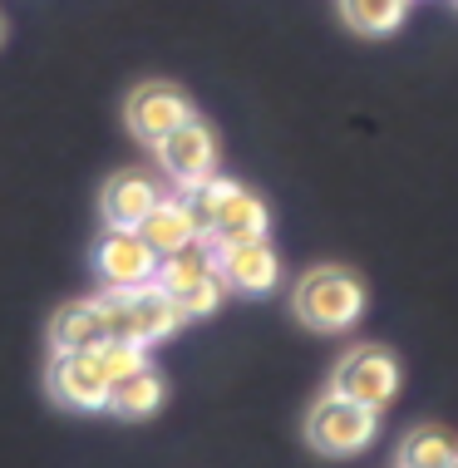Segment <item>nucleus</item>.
<instances>
[{"instance_id": "obj_11", "label": "nucleus", "mask_w": 458, "mask_h": 468, "mask_svg": "<svg viewBox=\"0 0 458 468\" xmlns=\"http://www.w3.org/2000/svg\"><path fill=\"white\" fill-rule=\"evenodd\" d=\"M49 389H55L59 404H69V410H109V375L99 370L94 350H69V356H55L49 365Z\"/></svg>"}, {"instance_id": "obj_14", "label": "nucleus", "mask_w": 458, "mask_h": 468, "mask_svg": "<svg viewBox=\"0 0 458 468\" xmlns=\"http://www.w3.org/2000/svg\"><path fill=\"white\" fill-rule=\"evenodd\" d=\"M99 340H109L99 296L65 301V306L55 311V321H49V346H55V356H69V350H94Z\"/></svg>"}, {"instance_id": "obj_7", "label": "nucleus", "mask_w": 458, "mask_h": 468, "mask_svg": "<svg viewBox=\"0 0 458 468\" xmlns=\"http://www.w3.org/2000/svg\"><path fill=\"white\" fill-rule=\"evenodd\" d=\"M153 154H158V168L168 173L183 193H193V187H202L208 178H218V133H212L197 113L183 119L173 133H163L158 144H153Z\"/></svg>"}, {"instance_id": "obj_20", "label": "nucleus", "mask_w": 458, "mask_h": 468, "mask_svg": "<svg viewBox=\"0 0 458 468\" xmlns=\"http://www.w3.org/2000/svg\"><path fill=\"white\" fill-rule=\"evenodd\" d=\"M0 30H5V25H0Z\"/></svg>"}, {"instance_id": "obj_6", "label": "nucleus", "mask_w": 458, "mask_h": 468, "mask_svg": "<svg viewBox=\"0 0 458 468\" xmlns=\"http://www.w3.org/2000/svg\"><path fill=\"white\" fill-rule=\"evenodd\" d=\"M399 379H404L399 360H394L385 346H355L340 356L336 375H330V389L355 399V404H365V410H385V404L399 395Z\"/></svg>"}, {"instance_id": "obj_15", "label": "nucleus", "mask_w": 458, "mask_h": 468, "mask_svg": "<svg viewBox=\"0 0 458 468\" xmlns=\"http://www.w3.org/2000/svg\"><path fill=\"white\" fill-rule=\"evenodd\" d=\"M158 404H163V379L153 365H144V370H133V375H123L109 385V414H119V420H148Z\"/></svg>"}, {"instance_id": "obj_13", "label": "nucleus", "mask_w": 458, "mask_h": 468, "mask_svg": "<svg viewBox=\"0 0 458 468\" xmlns=\"http://www.w3.org/2000/svg\"><path fill=\"white\" fill-rule=\"evenodd\" d=\"M138 232H144V242L158 251V257H173V251L202 242V227H197L193 202H187V197H168V193H163V202L144 218Z\"/></svg>"}, {"instance_id": "obj_2", "label": "nucleus", "mask_w": 458, "mask_h": 468, "mask_svg": "<svg viewBox=\"0 0 458 468\" xmlns=\"http://www.w3.org/2000/svg\"><path fill=\"white\" fill-rule=\"evenodd\" d=\"M183 197L193 202L197 227H202V237H208L212 247L218 242H241V237H266V227H272L266 202L251 193V187L232 183V178H208L202 187H193V193H183Z\"/></svg>"}, {"instance_id": "obj_21", "label": "nucleus", "mask_w": 458, "mask_h": 468, "mask_svg": "<svg viewBox=\"0 0 458 468\" xmlns=\"http://www.w3.org/2000/svg\"><path fill=\"white\" fill-rule=\"evenodd\" d=\"M453 5H458V0H453Z\"/></svg>"}, {"instance_id": "obj_18", "label": "nucleus", "mask_w": 458, "mask_h": 468, "mask_svg": "<svg viewBox=\"0 0 458 468\" xmlns=\"http://www.w3.org/2000/svg\"><path fill=\"white\" fill-rule=\"evenodd\" d=\"M94 360H99V370L109 375V385L113 379H123V375H133V370H144L148 365V346H133V340H99L94 346Z\"/></svg>"}, {"instance_id": "obj_12", "label": "nucleus", "mask_w": 458, "mask_h": 468, "mask_svg": "<svg viewBox=\"0 0 458 468\" xmlns=\"http://www.w3.org/2000/svg\"><path fill=\"white\" fill-rule=\"evenodd\" d=\"M163 202V187L153 173L144 168H123L104 183V197H99V212H104L109 227H144V218Z\"/></svg>"}, {"instance_id": "obj_4", "label": "nucleus", "mask_w": 458, "mask_h": 468, "mask_svg": "<svg viewBox=\"0 0 458 468\" xmlns=\"http://www.w3.org/2000/svg\"><path fill=\"white\" fill-rule=\"evenodd\" d=\"M158 286L177 301L183 321H202V315L218 311L227 286L218 276V251H212L208 237L193 247H183V251H173V257H163L158 261Z\"/></svg>"}, {"instance_id": "obj_8", "label": "nucleus", "mask_w": 458, "mask_h": 468, "mask_svg": "<svg viewBox=\"0 0 458 468\" xmlns=\"http://www.w3.org/2000/svg\"><path fill=\"white\" fill-rule=\"evenodd\" d=\"M158 251L144 242L138 227H109L104 242L94 247V271L109 291H133V286H148L158 282Z\"/></svg>"}, {"instance_id": "obj_1", "label": "nucleus", "mask_w": 458, "mask_h": 468, "mask_svg": "<svg viewBox=\"0 0 458 468\" xmlns=\"http://www.w3.org/2000/svg\"><path fill=\"white\" fill-rule=\"evenodd\" d=\"M291 306H296L301 325L321 335L350 331L365 315V282L346 267H311L291 291Z\"/></svg>"}, {"instance_id": "obj_10", "label": "nucleus", "mask_w": 458, "mask_h": 468, "mask_svg": "<svg viewBox=\"0 0 458 468\" xmlns=\"http://www.w3.org/2000/svg\"><path fill=\"white\" fill-rule=\"evenodd\" d=\"M123 119H129V129L138 144H158L163 133H173L183 119H193V99H187L177 84H138L129 94V104H123Z\"/></svg>"}, {"instance_id": "obj_17", "label": "nucleus", "mask_w": 458, "mask_h": 468, "mask_svg": "<svg viewBox=\"0 0 458 468\" xmlns=\"http://www.w3.org/2000/svg\"><path fill=\"white\" fill-rule=\"evenodd\" d=\"M453 459H458V444L443 434V429H414V434L399 444L394 468H449Z\"/></svg>"}, {"instance_id": "obj_5", "label": "nucleus", "mask_w": 458, "mask_h": 468, "mask_svg": "<svg viewBox=\"0 0 458 468\" xmlns=\"http://www.w3.org/2000/svg\"><path fill=\"white\" fill-rule=\"evenodd\" d=\"M375 434H379V410H365V404L336 395V389L321 395L305 414V439L325 459H355L375 444Z\"/></svg>"}, {"instance_id": "obj_9", "label": "nucleus", "mask_w": 458, "mask_h": 468, "mask_svg": "<svg viewBox=\"0 0 458 468\" xmlns=\"http://www.w3.org/2000/svg\"><path fill=\"white\" fill-rule=\"evenodd\" d=\"M218 276L227 291H241V296H266L276 282H282V257L266 237H241V242H218Z\"/></svg>"}, {"instance_id": "obj_19", "label": "nucleus", "mask_w": 458, "mask_h": 468, "mask_svg": "<svg viewBox=\"0 0 458 468\" xmlns=\"http://www.w3.org/2000/svg\"><path fill=\"white\" fill-rule=\"evenodd\" d=\"M449 468H458V459H453V463H449Z\"/></svg>"}, {"instance_id": "obj_16", "label": "nucleus", "mask_w": 458, "mask_h": 468, "mask_svg": "<svg viewBox=\"0 0 458 468\" xmlns=\"http://www.w3.org/2000/svg\"><path fill=\"white\" fill-rule=\"evenodd\" d=\"M340 16L355 35H394L410 16V0H340Z\"/></svg>"}, {"instance_id": "obj_3", "label": "nucleus", "mask_w": 458, "mask_h": 468, "mask_svg": "<svg viewBox=\"0 0 458 468\" xmlns=\"http://www.w3.org/2000/svg\"><path fill=\"white\" fill-rule=\"evenodd\" d=\"M99 311H104V331L113 340H133V346H163V340L177 335V325H183L177 301L158 282L133 286V291H109L104 286Z\"/></svg>"}]
</instances>
